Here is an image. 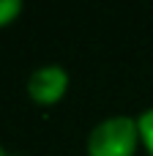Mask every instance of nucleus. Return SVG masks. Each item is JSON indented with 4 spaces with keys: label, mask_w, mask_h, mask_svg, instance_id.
<instances>
[{
    "label": "nucleus",
    "mask_w": 153,
    "mask_h": 156,
    "mask_svg": "<svg viewBox=\"0 0 153 156\" xmlns=\"http://www.w3.org/2000/svg\"><path fill=\"white\" fill-rule=\"evenodd\" d=\"M140 126L131 115H110L88 134V156H134Z\"/></svg>",
    "instance_id": "f257e3e1"
},
{
    "label": "nucleus",
    "mask_w": 153,
    "mask_h": 156,
    "mask_svg": "<svg viewBox=\"0 0 153 156\" xmlns=\"http://www.w3.org/2000/svg\"><path fill=\"white\" fill-rule=\"evenodd\" d=\"M66 90H68V71L57 63L38 66L27 77V93L38 104H55Z\"/></svg>",
    "instance_id": "f03ea898"
},
{
    "label": "nucleus",
    "mask_w": 153,
    "mask_h": 156,
    "mask_svg": "<svg viewBox=\"0 0 153 156\" xmlns=\"http://www.w3.org/2000/svg\"><path fill=\"white\" fill-rule=\"evenodd\" d=\"M22 11V3L19 0H0V27L14 22V16Z\"/></svg>",
    "instance_id": "20e7f679"
},
{
    "label": "nucleus",
    "mask_w": 153,
    "mask_h": 156,
    "mask_svg": "<svg viewBox=\"0 0 153 156\" xmlns=\"http://www.w3.org/2000/svg\"><path fill=\"white\" fill-rule=\"evenodd\" d=\"M0 156H5V151H3V148H0Z\"/></svg>",
    "instance_id": "39448f33"
},
{
    "label": "nucleus",
    "mask_w": 153,
    "mask_h": 156,
    "mask_svg": "<svg viewBox=\"0 0 153 156\" xmlns=\"http://www.w3.org/2000/svg\"><path fill=\"white\" fill-rule=\"evenodd\" d=\"M137 126H140V140L145 143L148 154L153 156V107H148V110L137 118Z\"/></svg>",
    "instance_id": "7ed1b4c3"
}]
</instances>
